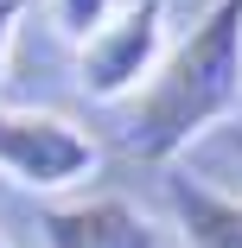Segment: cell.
I'll list each match as a JSON object with an SVG mask.
<instances>
[{"instance_id": "8", "label": "cell", "mask_w": 242, "mask_h": 248, "mask_svg": "<svg viewBox=\"0 0 242 248\" xmlns=\"http://www.w3.org/2000/svg\"><path fill=\"white\" fill-rule=\"evenodd\" d=\"M0 248H7V235H0Z\"/></svg>"}, {"instance_id": "4", "label": "cell", "mask_w": 242, "mask_h": 248, "mask_svg": "<svg viewBox=\"0 0 242 248\" xmlns=\"http://www.w3.org/2000/svg\"><path fill=\"white\" fill-rule=\"evenodd\" d=\"M45 248H166V229L140 217L128 197H77L38 210Z\"/></svg>"}, {"instance_id": "7", "label": "cell", "mask_w": 242, "mask_h": 248, "mask_svg": "<svg viewBox=\"0 0 242 248\" xmlns=\"http://www.w3.org/2000/svg\"><path fill=\"white\" fill-rule=\"evenodd\" d=\"M19 13H26V0H0V70H7V58H13V32H19Z\"/></svg>"}, {"instance_id": "3", "label": "cell", "mask_w": 242, "mask_h": 248, "mask_svg": "<svg viewBox=\"0 0 242 248\" xmlns=\"http://www.w3.org/2000/svg\"><path fill=\"white\" fill-rule=\"evenodd\" d=\"M96 166H102V146L77 121L51 108H0V172L19 178L26 191H70Z\"/></svg>"}, {"instance_id": "5", "label": "cell", "mask_w": 242, "mask_h": 248, "mask_svg": "<svg viewBox=\"0 0 242 248\" xmlns=\"http://www.w3.org/2000/svg\"><path fill=\"white\" fill-rule=\"evenodd\" d=\"M166 210H172L185 248H242V197H223L204 178L166 172Z\"/></svg>"}, {"instance_id": "6", "label": "cell", "mask_w": 242, "mask_h": 248, "mask_svg": "<svg viewBox=\"0 0 242 248\" xmlns=\"http://www.w3.org/2000/svg\"><path fill=\"white\" fill-rule=\"evenodd\" d=\"M115 13H121V0H51L58 32H64V38H77V45H83V38H96Z\"/></svg>"}, {"instance_id": "1", "label": "cell", "mask_w": 242, "mask_h": 248, "mask_svg": "<svg viewBox=\"0 0 242 248\" xmlns=\"http://www.w3.org/2000/svg\"><path fill=\"white\" fill-rule=\"evenodd\" d=\"M242 108V0H210L172 51L160 58L153 83L128 108V153L147 166H172L191 140Z\"/></svg>"}, {"instance_id": "2", "label": "cell", "mask_w": 242, "mask_h": 248, "mask_svg": "<svg viewBox=\"0 0 242 248\" xmlns=\"http://www.w3.org/2000/svg\"><path fill=\"white\" fill-rule=\"evenodd\" d=\"M166 58V0H128V7L77 45V83L89 102H128L153 83Z\"/></svg>"}]
</instances>
